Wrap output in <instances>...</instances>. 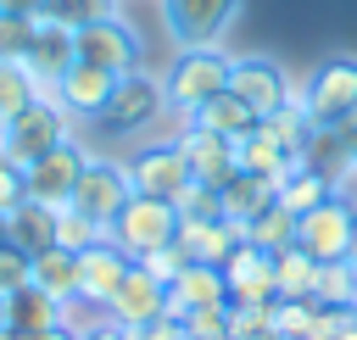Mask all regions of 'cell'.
<instances>
[{
	"label": "cell",
	"mask_w": 357,
	"mask_h": 340,
	"mask_svg": "<svg viewBox=\"0 0 357 340\" xmlns=\"http://www.w3.org/2000/svg\"><path fill=\"white\" fill-rule=\"evenodd\" d=\"M84 167H89V150L78 139H67V145H56L50 156H39L28 167V195L45 201V206H67L73 190H78V178H84Z\"/></svg>",
	"instance_id": "7c38bea8"
},
{
	"label": "cell",
	"mask_w": 357,
	"mask_h": 340,
	"mask_svg": "<svg viewBox=\"0 0 357 340\" xmlns=\"http://www.w3.org/2000/svg\"><path fill=\"white\" fill-rule=\"evenodd\" d=\"M229 89H234L257 117H268V111H279V106L290 100V78H284V67L268 61V56H234Z\"/></svg>",
	"instance_id": "4fadbf2b"
},
{
	"label": "cell",
	"mask_w": 357,
	"mask_h": 340,
	"mask_svg": "<svg viewBox=\"0 0 357 340\" xmlns=\"http://www.w3.org/2000/svg\"><path fill=\"white\" fill-rule=\"evenodd\" d=\"M123 167H128V184H134V195L173 201V195L190 184V162H184L178 139H167V145H139V150H134Z\"/></svg>",
	"instance_id": "8fae6325"
},
{
	"label": "cell",
	"mask_w": 357,
	"mask_h": 340,
	"mask_svg": "<svg viewBox=\"0 0 357 340\" xmlns=\"http://www.w3.org/2000/svg\"><path fill=\"white\" fill-rule=\"evenodd\" d=\"M178 150H184V162H190V178H201V184H212V190H223V184L240 173L234 139H223V134H212V128L184 123V128H178Z\"/></svg>",
	"instance_id": "5bb4252c"
},
{
	"label": "cell",
	"mask_w": 357,
	"mask_h": 340,
	"mask_svg": "<svg viewBox=\"0 0 357 340\" xmlns=\"http://www.w3.org/2000/svg\"><path fill=\"white\" fill-rule=\"evenodd\" d=\"M178 245H184L190 262L223 268L234 256V245H245V223H229V217H218V223H178Z\"/></svg>",
	"instance_id": "ffe728a7"
},
{
	"label": "cell",
	"mask_w": 357,
	"mask_h": 340,
	"mask_svg": "<svg viewBox=\"0 0 357 340\" xmlns=\"http://www.w3.org/2000/svg\"><path fill=\"white\" fill-rule=\"evenodd\" d=\"M112 11H117V0H45V17H56L67 28H89V22L112 17Z\"/></svg>",
	"instance_id": "8d00e7d4"
},
{
	"label": "cell",
	"mask_w": 357,
	"mask_h": 340,
	"mask_svg": "<svg viewBox=\"0 0 357 340\" xmlns=\"http://www.w3.org/2000/svg\"><path fill=\"white\" fill-rule=\"evenodd\" d=\"M184 334H190V340H234V334H229V301H223V307H195V312L184 318Z\"/></svg>",
	"instance_id": "f35d334b"
},
{
	"label": "cell",
	"mask_w": 357,
	"mask_h": 340,
	"mask_svg": "<svg viewBox=\"0 0 357 340\" xmlns=\"http://www.w3.org/2000/svg\"><path fill=\"white\" fill-rule=\"evenodd\" d=\"M134 201V184H128V167L123 162H112V156H89V167H84V178H78V190H73V212H84L89 223H100V234L112 229V217L123 212Z\"/></svg>",
	"instance_id": "ba28073f"
},
{
	"label": "cell",
	"mask_w": 357,
	"mask_h": 340,
	"mask_svg": "<svg viewBox=\"0 0 357 340\" xmlns=\"http://www.w3.org/2000/svg\"><path fill=\"white\" fill-rule=\"evenodd\" d=\"M0 11H22V17H39L45 0H0Z\"/></svg>",
	"instance_id": "bcb514c9"
},
{
	"label": "cell",
	"mask_w": 357,
	"mask_h": 340,
	"mask_svg": "<svg viewBox=\"0 0 357 340\" xmlns=\"http://www.w3.org/2000/svg\"><path fill=\"white\" fill-rule=\"evenodd\" d=\"M329 184H335V195H340V201L357 212V162H351V156H346V162L329 173Z\"/></svg>",
	"instance_id": "ee69618b"
},
{
	"label": "cell",
	"mask_w": 357,
	"mask_h": 340,
	"mask_svg": "<svg viewBox=\"0 0 357 340\" xmlns=\"http://www.w3.org/2000/svg\"><path fill=\"white\" fill-rule=\"evenodd\" d=\"M184 123H195V128H212V134H223V139H245V134H251L262 117H257V111H251V106H245L234 89H223V95L201 100V106H195Z\"/></svg>",
	"instance_id": "603a6c76"
},
{
	"label": "cell",
	"mask_w": 357,
	"mask_h": 340,
	"mask_svg": "<svg viewBox=\"0 0 357 340\" xmlns=\"http://www.w3.org/2000/svg\"><path fill=\"white\" fill-rule=\"evenodd\" d=\"M167 111V95H162V78H151L145 67L139 72H123L117 78V89H112V100H106V111L95 117L106 134H139V128H151L156 117Z\"/></svg>",
	"instance_id": "5b68a950"
},
{
	"label": "cell",
	"mask_w": 357,
	"mask_h": 340,
	"mask_svg": "<svg viewBox=\"0 0 357 340\" xmlns=\"http://www.w3.org/2000/svg\"><path fill=\"white\" fill-rule=\"evenodd\" d=\"M273 301H229V334L234 340H268Z\"/></svg>",
	"instance_id": "836d02e7"
},
{
	"label": "cell",
	"mask_w": 357,
	"mask_h": 340,
	"mask_svg": "<svg viewBox=\"0 0 357 340\" xmlns=\"http://www.w3.org/2000/svg\"><path fill=\"white\" fill-rule=\"evenodd\" d=\"M0 245H6V212H0Z\"/></svg>",
	"instance_id": "f5cc1de1"
},
{
	"label": "cell",
	"mask_w": 357,
	"mask_h": 340,
	"mask_svg": "<svg viewBox=\"0 0 357 340\" xmlns=\"http://www.w3.org/2000/svg\"><path fill=\"white\" fill-rule=\"evenodd\" d=\"M173 212H178V223H218V217H223V190L190 178V184L173 195Z\"/></svg>",
	"instance_id": "4dcf8cb0"
},
{
	"label": "cell",
	"mask_w": 357,
	"mask_h": 340,
	"mask_svg": "<svg viewBox=\"0 0 357 340\" xmlns=\"http://www.w3.org/2000/svg\"><path fill=\"white\" fill-rule=\"evenodd\" d=\"M56 212H61V206H45V201L28 195L22 206L6 212V240H11L17 251H28V256L50 251V245H56Z\"/></svg>",
	"instance_id": "7402d4cb"
},
{
	"label": "cell",
	"mask_w": 357,
	"mask_h": 340,
	"mask_svg": "<svg viewBox=\"0 0 357 340\" xmlns=\"http://www.w3.org/2000/svg\"><path fill=\"white\" fill-rule=\"evenodd\" d=\"M301 111L312 117V128H340L357 117V56H324L296 89Z\"/></svg>",
	"instance_id": "6da1fadb"
},
{
	"label": "cell",
	"mask_w": 357,
	"mask_h": 340,
	"mask_svg": "<svg viewBox=\"0 0 357 340\" xmlns=\"http://www.w3.org/2000/svg\"><path fill=\"white\" fill-rule=\"evenodd\" d=\"M273 201H279V184L262 178V173H234V178L223 184V217H229V223H245V229H251Z\"/></svg>",
	"instance_id": "cb8c5ba5"
},
{
	"label": "cell",
	"mask_w": 357,
	"mask_h": 340,
	"mask_svg": "<svg viewBox=\"0 0 357 340\" xmlns=\"http://www.w3.org/2000/svg\"><path fill=\"white\" fill-rule=\"evenodd\" d=\"M28 201V167H17L11 156H0V212Z\"/></svg>",
	"instance_id": "b9f144b4"
},
{
	"label": "cell",
	"mask_w": 357,
	"mask_h": 340,
	"mask_svg": "<svg viewBox=\"0 0 357 340\" xmlns=\"http://www.w3.org/2000/svg\"><path fill=\"white\" fill-rule=\"evenodd\" d=\"M340 139H346V156L357 162V117H351V123H340Z\"/></svg>",
	"instance_id": "7dc6e473"
},
{
	"label": "cell",
	"mask_w": 357,
	"mask_h": 340,
	"mask_svg": "<svg viewBox=\"0 0 357 340\" xmlns=\"http://www.w3.org/2000/svg\"><path fill=\"white\" fill-rule=\"evenodd\" d=\"M312 301L318 307H357V268L351 262H318Z\"/></svg>",
	"instance_id": "f546056e"
},
{
	"label": "cell",
	"mask_w": 357,
	"mask_h": 340,
	"mask_svg": "<svg viewBox=\"0 0 357 340\" xmlns=\"http://www.w3.org/2000/svg\"><path fill=\"white\" fill-rule=\"evenodd\" d=\"M223 284H229V301H279V284H273V251L262 245H234V256L223 262Z\"/></svg>",
	"instance_id": "e0dca14e"
},
{
	"label": "cell",
	"mask_w": 357,
	"mask_h": 340,
	"mask_svg": "<svg viewBox=\"0 0 357 340\" xmlns=\"http://www.w3.org/2000/svg\"><path fill=\"white\" fill-rule=\"evenodd\" d=\"M262 128H268V134H273L290 156H307V145H312V134H318V128H312V117L301 111V100H296V95H290L279 111H268V117H262Z\"/></svg>",
	"instance_id": "f1b7e54d"
},
{
	"label": "cell",
	"mask_w": 357,
	"mask_h": 340,
	"mask_svg": "<svg viewBox=\"0 0 357 340\" xmlns=\"http://www.w3.org/2000/svg\"><path fill=\"white\" fill-rule=\"evenodd\" d=\"M234 17H240V0H162V28H167V39L178 50L223 45Z\"/></svg>",
	"instance_id": "8992f818"
},
{
	"label": "cell",
	"mask_w": 357,
	"mask_h": 340,
	"mask_svg": "<svg viewBox=\"0 0 357 340\" xmlns=\"http://www.w3.org/2000/svg\"><path fill=\"white\" fill-rule=\"evenodd\" d=\"M112 89H117V72H106L95 61H73L61 72V84H56V100H61L67 117H100L106 100H112Z\"/></svg>",
	"instance_id": "2e32d148"
},
{
	"label": "cell",
	"mask_w": 357,
	"mask_h": 340,
	"mask_svg": "<svg viewBox=\"0 0 357 340\" xmlns=\"http://www.w3.org/2000/svg\"><path fill=\"white\" fill-rule=\"evenodd\" d=\"M162 301H167V284H156V279L134 262V268H128V279L117 284V295H112L106 318H112V323H123V329H139V323L162 318Z\"/></svg>",
	"instance_id": "d6986e66"
},
{
	"label": "cell",
	"mask_w": 357,
	"mask_h": 340,
	"mask_svg": "<svg viewBox=\"0 0 357 340\" xmlns=\"http://www.w3.org/2000/svg\"><path fill=\"white\" fill-rule=\"evenodd\" d=\"M100 240H112L128 262H139L145 251H156V245H173V240H178V212H173V201L134 195V201L112 217V229H106Z\"/></svg>",
	"instance_id": "277c9868"
},
{
	"label": "cell",
	"mask_w": 357,
	"mask_h": 340,
	"mask_svg": "<svg viewBox=\"0 0 357 340\" xmlns=\"http://www.w3.org/2000/svg\"><path fill=\"white\" fill-rule=\"evenodd\" d=\"M223 301H229L223 268H212V262H184V273L167 284L162 312H167V318H190L195 307H223Z\"/></svg>",
	"instance_id": "ac0fdd59"
},
{
	"label": "cell",
	"mask_w": 357,
	"mask_h": 340,
	"mask_svg": "<svg viewBox=\"0 0 357 340\" xmlns=\"http://www.w3.org/2000/svg\"><path fill=\"white\" fill-rule=\"evenodd\" d=\"M78 61H95V67L123 78V72L145 67V39L134 33V22L123 11H112V17L89 22V28H78Z\"/></svg>",
	"instance_id": "52a82bcc"
},
{
	"label": "cell",
	"mask_w": 357,
	"mask_h": 340,
	"mask_svg": "<svg viewBox=\"0 0 357 340\" xmlns=\"http://www.w3.org/2000/svg\"><path fill=\"white\" fill-rule=\"evenodd\" d=\"M95 240H100V223H89V217H84V212H73V206H61V212H56V245H61V251H73V256H78V251H89Z\"/></svg>",
	"instance_id": "e575fe53"
},
{
	"label": "cell",
	"mask_w": 357,
	"mask_h": 340,
	"mask_svg": "<svg viewBox=\"0 0 357 340\" xmlns=\"http://www.w3.org/2000/svg\"><path fill=\"white\" fill-rule=\"evenodd\" d=\"M45 89H39V78L22 67V61H0V117H17L22 106H33Z\"/></svg>",
	"instance_id": "1f68e13d"
},
{
	"label": "cell",
	"mask_w": 357,
	"mask_h": 340,
	"mask_svg": "<svg viewBox=\"0 0 357 340\" xmlns=\"http://www.w3.org/2000/svg\"><path fill=\"white\" fill-rule=\"evenodd\" d=\"M245 240L262 245V251H284V245H296V212H284V206L273 201V206L245 229Z\"/></svg>",
	"instance_id": "d6a6232c"
},
{
	"label": "cell",
	"mask_w": 357,
	"mask_h": 340,
	"mask_svg": "<svg viewBox=\"0 0 357 340\" xmlns=\"http://www.w3.org/2000/svg\"><path fill=\"white\" fill-rule=\"evenodd\" d=\"M312 312H318V301H273V323H268V334H284V340H307V329H312Z\"/></svg>",
	"instance_id": "d590c367"
},
{
	"label": "cell",
	"mask_w": 357,
	"mask_h": 340,
	"mask_svg": "<svg viewBox=\"0 0 357 340\" xmlns=\"http://www.w3.org/2000/svg\"><path fill=\"white\" fill-rule=\"evenodd\" d=\"M234 162H240V173H262V178H273V184H279L301 156H290V150H284V145L257 123L245 139H234Z\"/></svg>",
	"instance_id": "d4e9b609"
},
{
	"label": "cell",
	"mask_w": 357,
	"mask_h": 340,
	"mask_svg": "<svg viewBox=\"0 0 357 340\" xmlns=\"http://www.w3.org/2000/svg\"><path fill=\"white\" fill-rule=\"evenodd\" d=\"M33 340H78V329H67V323H56V329H45V334H33Z\"/></svg>",
	"instance_id": "c3c4849f"
},
{
	"label": "cell",
	"mask_w": 357,
	"mask_h": 340,
	"mask_svg": "<svg viewBox=\"0 0 357 340\" xmlns=\"http://www.w3.org/2000/svg\"><path fill=\"white\" fill-rule=\"evenodd\" d=\"M28 279H33L45 295H56V301H78V256L61 251V245L28 256Z\"/></svg>",
	"instance_id": "4316f807"
},
{
	"label": "cell",
	"mask_w": 357,
	"mask_h": 340,
	"mask_svg": "<svg viewBox=\"0 0 357 340\" xmlns=\"http://www.w3.org/2000/svg\"><path fill=\"white\" fill-rule=\"evenodd\" d=\"M33 22H39V17L0 11V61H22V50H28V39H33Z\"/></svg>",
	"instance_id": "74e56055"
},
{
	"label": "cell",
	"mask_w": 357,
	"mask_h": 340,
	"mask_svg": "<svg viewBox=\"0 0 357 340\" xmlns=\"http://www.w3.org/2000/svg\"><path fill=\"white\" fill-rule=\"evenodd\" d=\"M73 139V117L61 111V100L39 95L33 106H22L17 117H6V156L17 167H33L39 156H50L56 145Z\"/></svg>",
	"instance_id": "3957f363"
},
{
	"label": "cell",
	"mask_w": 357,
	"mask_h": 340,
	"mask_svg": "<svg viewBox=\"0 0 357 340\" xmlns=\"http://www.w3.org/2000/svg\"><path fill=\"white\" fill-rule=\"evenodd\" d=\"M351 234H357V212H351L340 195H329L324 206H312L307 217H296V245H301L312 262H346Z\"/></svg>",
	"instance_id": "9c48e42d"
},
{
	"label": "cell",
	"mask_w": 357,
	"mask_h": 340,
	"mask_svg": "<svg viewBox=\"0 0 357 340\" xmlns=\"http://www.w3.org/2000/svg\"><path fill=\"white\" fill-rule=\"evenodd\" d=\"M28 284V251H17L11 240L0 245V295H17Z\"/></svg>",
	"instance_id": "60d3db41"
},
{
	"label": "cell",
	"mask_w": 357,
	"mask_h": 340,
	"mask_svg": "<svg viewBox=\"0 0 357 340\" xmlns=\"http://www.w3.org/2000/svg\"><path fill=\"white\" fill-rule=\"evenodd\" d=\"M128 256L112 245V240H95L89 251H78V301L84 307H112V295H117V284L128 279Z\"/></svg>",
	"instance_id": "9a60e30c"
},
{
	"label": "cell",
	"mask_w": 357,
	"mask_h": 340,
	"mask_svg": "<svg viewBox=\"0 0 357 340\" xmlns=\"http://www.w3.org/2000/svg\"><path fill=\"white\" fill-rule=\"evenodd\" d=\"M78 340H128V329H123V323H112V318H100V323H89Z\"/></svg>",
	"instance_id": "f6af8a7d"
},
{
	"label": "cell",
	"mask_w": 357,
	"mask_h": 340,
	"mask_svg": "<svg viewBox=\"0 0 357 340\" xmlns=\"http://www.w3.org/2000/svg\"><path fill=\"white\" fill-rule=\"evenodd\" d=\"M128 340H190L184 334V318H151V323H139V329H128Z\"/></svg>",
	"instance_id": "7bdbcfd3"
},
{
	"label": "cell",
	"mask_w": 357,
	"mask_h": 340,
	"mask_svg": "<svg viewBox=\"0 0 357 340\" xmlns=\"http://www.w3.org/2000/svg\"><path fill=\"white\" fill-rule=\"evenodd\" d=\"M273 284L284 301H312V284H318V262L301 251V245H284L273 251Z\"/></svg>",
	"instance_id": "83f0119b"
},
{
	"label": "cell",
	"mask_w": 357,
	"mask_h": 340,
	"mask_svg": "<svg viewBox=\"0 0 357 340\" xmlns=\"http://www.w3.org/2000/svg\"><path fill=\"white\" fill-rule=\"evenodd\" d=\"M268 340H284V334H268Z\"/></svg>",
	"instance_id": "db71d44e"
},
{
	"label": "cell",
	"mask_w": 357,
	"mask_h": 340,
	"mask_svg": "<svg viewBox=\"0 0 357 340\" xmlns=\"http://www.w3.org/2000/svg\"><path fill=\"white\" fill-rule=\"evenodd\" d=\"M335 340H357V312H351V318H346V323L335 329Z\"/></svg>",
	"instance_id": "681fc988"
},
{
	"label": "cell",
	"mask_w": 357,
	"mask_h": 340,
	"mask_svg": "<svg viewBox=\"0 0 357 340\" xmlns=\"http://www.w3.org/2000/svg\"><path fill=\"white\" fill-rule=\"evenodd\" d=\"M6 312H11V295H0V334H6Z\"/></svg>",
	"instance_id": "f907efd6"
},
{
	"label": "cell",
	"mask_w": 357,
	"mask_h": 340,
	"mask_svg": "<svg viewBox=\"0 0 357 340\" xmlns=\"http://www.w3.org/2000/svg\"><path fill=\"white\" fill-rule=\"evenodd\" d=\"M229 72H234V56L223 45H195V50H178L173 56V67L162 72V95H167L173 111L190 117L201 100H212V95L229 89Z\"/></svg>",
	"instance_id": "7a4b0ae2"
},
{
	"label": "cell",
	"mask_w": 357,
	"mask_h": 340,
	"mask_svg": "<svg viewBox=\"0 0 357 340\" xmlns=\"http://www.w3.org/2000/svg\"><path fill=\"white\" fill-rule=\"evenodd\" d=\"M78 61V28H67V22H56V17H45L39 11V22H33V39H28V50H22V67L39 78V89L56 100V84H61V72Z\"/></svg>",
	"instance_id": "30bf717a"
},
{
	"label": "cell",
	"mask_w": 357,
	"mask_h": 340,
	"mask_svg": "<svg viewBox=\"0 0 357 340\" xmlns=\"http://www.w3.org/2000/svg\"><path fill=\"white\" fill-rule=\"evenodd\" d=\"M61 323V301L56 295H45L33 279L11 295V312H6V334L0 340H33V334H45V329H56Z\"/></svg>",
	"instance_id": "44dd1931"
},
{
	"label": "cell",
	"mask_w": 357,
	"mask_h": 340,
	"mask_svg": "<svg viewBox=\"0 0 357 340\" xmlns=\"http://www.w3.org/2000/svg\"><path fill=\"white\" fill-rule=\"evenodd\" d=\"M184 262H190V256H184V245H178V240H173V245H156V251H145V256H139V268H145L156 284H173V279L184 273Z\"/></svg>",
	"instance_id": "ab89813d"
},
{
	"label": "cell",
	"mask_w": 357,
	"mask_h": 340,
	"mask_svg": "<svg viewBox=\"0 0 357 340\" xmlns=\"http://www.w3.org/2000/svg\"><path fill=\"white\" fill-rule=\"evenodd\" d=\"M346 262H351V268H357V234H351V251H346Z\"/></svg>",
	"instance_id": "816d5d0a"
},
{
	"label": "cell",
	"mask_w": 357,
	"mask_h": 340,
	"mask_svg": "<svg viewBox=\"0 0 357 340\" xmlns=\"http://www.w3.org/2000/svg\"><path fill=\"white\" fill-rule=\"evenodd\" d=\"M329 195H335L329 173H324V167H312L307 156L279 178V206H284V212H296V217H307V212H312V206H324Z\"/></svg>",
	"instance_id": "484cf974"
}]
</instances>
